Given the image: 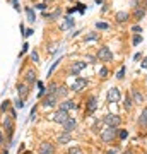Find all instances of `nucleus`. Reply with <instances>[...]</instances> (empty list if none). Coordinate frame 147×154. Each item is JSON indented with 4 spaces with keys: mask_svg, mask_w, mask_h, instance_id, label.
Returning <instances> with one entry per match:
<instances>
[{
    "mask_svg": "<svg viewBox=\"0 0 147 154\" xmlns=\"http://www.w3.org/2000/svg\"><path fill=\"white\" fill-rule=\"evenodd\" d=\"M106 99H108V103H116V101H120V91H118V87H111L110 91H108V94H106Z\"/></svg>",
    "mask_w": 147,
    "mask_h": 154,
    "instance_id": "423d86ee",
    "label": "nucleus"
},
{
    "mask_svg": "<svg viewBox=\"0 0 147 154\" xmlns=\"http://www.w3.org/2000/svg\"><path fill=\"white\" fill-rule=\"evenodd\" d=\"M98 38H99V34H98V33H89V34H86V36H84V39H86V41H96Z\"/></svg>",
    "mask_w": 147,
    "mask_h": 154,
    "instance_id": "b1692460",
    "label": "nucleus"
},
{
    "mask_svg": "<svg viewBox=\"0 0 147 154\" xmlns=\"http://www.w3.org/2000/svg\"><path fill=\"white\" fill-rule=\"evenodd\" d=\"M132 105H134L132 94H127V96H125V99H123V106H125V110H132Z\"/></svg>",
    "mask_w": 147,
    "mask_h": 154,
    "instance_id": "4be33fe9",
    "label": "nucleus"
},
{
    "mask_svg": "<svg viewBox=\"0 0 147 154\" xmlns=\"http://www.w3.org/2000/svg\"><path fill=\"white\" fill-rule=\"evenodd\" d=\"M139 125H140L142 129L147 127V108L142 110V113H140V117H139Z\"/></svg>",
    "mask_w": 147,
    "mask_h": 154,
    "instance_id": "a211bd4d",
    "label": "nucleus"
},
{
    "mask_svg": "<svg viewBox=\"0 0 147 154\" xmlns=\"http://www.w3.org/2000/svg\"><path fill=\"white\" fill-rule=\"evenodd\" d=\"M116 77H118V79H123V77H125V67H122V69L118 70V74H116Z\"/></svg>",
    "mask_w": 147,
    "mask_h": 154,
    "instance_id": "2f4dec72",
    "label": "nucleus"
},
{
    "mask_svg": "<svg viewBox=\"0 0 147 154\" xmlns=\"http://www.w3.org/2000/svg\"><path fill=\"white\" fill-rule=\"evenodd\" d=\"M132 99H134V103L142 105V101H144V94H142L139 89H134V91H132Z\"/></svg>",
    "mask_w": 147,
    "mask_h": 154,
    "instance_id": "2eb2a0df",
    "label": "nucleus"
},
{
    "mask_svg": "<svg viewBox=\"0 0 147 154\" xmlns=\"http://www.w3.org/2000/svg\"><path fill=\"white\" fill-rule=\"evenodd\" d=\"M86 60H87L89 63H96V62H98V57H92V55H87V57H86Z\"/></svg>",
    "mask_w": 147,
    "mask_h": 154,
    "instance_id": "7c9ffc66",
    "label": "nucleus"
},
{
    "mask_svg": "<svg viewBox=\"0 0 147 154\" xmlns=\"http://www.w3.org/2000/svg\"><path fill=\"white\" fill-rule=\"evenodd\" d=\"M53 151H55V147H53V144H50V142H43V144L39 146V149H38L39 154H53Z\"/></svg>",
    "mask_w": 147,
    "mask_h": 154,
    "instance_id": "9d476101",
    "label": "nucleus"
},
{
    "mask_svg": "<svg viewBox=\"0 0 147 154\" xmlns=\"http://www.w3.org/2000/svg\"><path fill=\"white\" fill-rule=\"evenodd\" d=\"M127 135H128V132H127V130H120V132H118V137H120L122 141H123V139H127Z\"/></svg>",
    "mask_w": 147,
    "mask_h": 154,
    "instance_id": "72a5a7b5",
    "label": "nucleus"
},
{
    "mask_svg": "<svg viewBox=\"0 0 147 154\" xmlns=\"http://www.w3.org/2000/svg\"><path fill=\"white\" fill-rule=\"evenodd\" d=\"M70 141H72L70 132H63L62 135H58V144H67V142H70Z\"/></svg>",
    "mask_w": 147,
    "mask_h": 154,
    "instance_id": "6ab92c4d",
    "label": "nucleus"
},
{
    "mask_svg": "<svg viewBox=\"0 0 147 154\" xmlns=\"http://www.w3.org/2000/svg\"><path fill=\"white\" fill-rule=\"evenodd\" d=\"M12 5H14V9H15V10H19V9H21V7H19V2H17V0H12Z\"/></svg>",
    "mask_w": 147,
    "mask_h": 154,
    "instance_id": "58836bf2",
    "label": "nucleus"
},
{
    "mask_svg": "<svg viewBox=\"0 0 147 154\" xmlns=\"http://www.w3.org/2000/svg\"><path fill=\"white\" fill-rule=\"evenodd\" d=\"M12 120H14V118H12L10 115L3 118V127L7 129V132H9V134H12V129H14V122H12Z\"/></svg>",
    "mask_w": 147,
    "mask_h": 154,
    "instance_id": "dca6fc26",
    "label": "nucleus"
},
{
    "mask_svg": "<svg viewBox=\"0 0 147 154\" xmlns=\"http://www.w3.org/2000/svg\"><path fill=\"white\" fill-rule=\"evenodd\" d=\"M29 84L27 82H21V84H17V93H19V96L24 99L27 94H29V87H27Z\"/></svg>",
    "mask_w": 147,
    "mask_h": 154,
    "instance_id": "f8f14e48",
    "label": "nucleus"
},
{
    "mask_svg": "<svg viewBox=\"0 0 147 154\" xmlns=\"http://www.w3.org/2000/svg\"><path fill=\"white\" fill-rule=\"evenodd\" d=\"M15 106H17L19 110L24 106V101H22V98H17V99H15Z\"/></svg>",
    "mask_w": 147,
    "mask_h": 154,
    "instance_id": "473e14b6",
    "label": "nucleus"
},
{
    "mask_svg": "<svg viewBox=\"0 0 147 154\" xmlns=\"http://www.w3.org/2000/svg\"><path fill=\"white\" fill-rule=\"evenodd\" d=\"M142 69H144V70H147V58H144V60H142Z\"/></svg>",
    "mask_w": 147,
    "mask_h": 154,
    "instance_id": "a19ab883",
    "label": "nucleus"
},
{
    "mask_svg": "<svg viewBox=\"0 0 147 154\" xmlns=\"http://www.w3.org/2000/svg\"><path fill=\"white\" fill-rule=\"evenodd\" d=\"M3 142V137H2V132H0V144Z\"/></svg>",
    "mask_w": 147,
    "mask_h": 154,
    "instance_id": "c03bdc74",
    "label": "nucleus"
},
{
    "mask_svg": "<svg viewBox=\"0 0 147 154\" xmlns=\"http://www.w3.org/2000/svg\"><path fill=\"white\" fill-rule=\"evenodd\" d=\"M74 26V19L72 17H65V24L62 26V29H67V27H72Z\"/></svg>",
    "mask_w": 147,
    "mask_h": 154,
    "instance_id": "393cba45",
    "label": "nucleus"
},
{
    "mask_svg": "<svg viewBox=\"0 0 147 154\" xmlns=\"http://www.w3.org/2000/svg\"><path fill=\"white\" fill-rule=\"evenodd\" d=\"M98 60H103V62H111L113 60V53L108 46H101L98 50Z\"/></svg>",
    "mask_w": 147,
    "mask_h": 154,
    "instance_id": "f03ea898",
    "label": "nucleus"
},
{
    "mask_svg": "<svg viewBox=\"0 0 147 154\" xmlns=\"http://www.w3.org/2000/svg\"><path fill=\"white\" fill-rule=\"evenodd\" d=\"M62 127H63V132H72L75 127H77V122H75V118H72V117H69L63 123H62Z\"/></svg>",
    "mask_w": 147,
    "mask_h": 154,
    "instance_id": "1a4fd4ad",
    "label": "nucleus"
},
{
    "mask_svg": "<svg viewBox=\"0 0 147 154\" xmlns=\"http://www.w3.org/2000/svg\"><path fill=\"white\" fill-rule=\"evenodd\" d=\"M140 43H142V36H140V34H134V38H132V45L137 46V45H140Z\"/></svg>",
    "mask_w": 147,
    "mask_h": 154,
    "instance_id": "a878e982",
    "label": "nucleus"
},
{
    "mask_svg": "<svg viewBox=\"0 0 147 154\" xmlns=\"http://www.w3.org/2000/svg\"><path fill=\"white\" fill-rule=\"evenodd\" d=\"M128 17H130L128 12H116V15H115V19H116L118 22H127Z\"/></svg>",
    "mask_w": 147,
    "mask_h": 154,
    "instance_id": "aec40b11",
    "label": "nucleus"
},
{
    "mask_svg": "<svg viewBox=\"0 0 147 154\" xmlns=\"http://www.w3.org/2000/svg\"><path fill=\"white\" fill-rule=\"evenodd\" d=\"M96 27H98V29H108L110 26H108L106 22H96Z\"/></svg>",
    "mask_w": 147,
    "mask_h": 154,
    "instance_id": "c85d7f7f",
    "label": "nucleus"
},
{
    "mask_svg": "<svg viewBox=\"0 0 147 154\" xmlns=\"http://www.w3.org/2000/svg\"><path fill=\"white\" fill-rule=\"evenodd\" d=\"M57 91H58V84L57 82H50L48 87H46V94H57Z\"/></svg>",
    "mask_w": 147,
    "mask_h": 154,
    "instance_id": "412c9836",
    "label": "nucleus"
},
{
    "mask_svg": "<svg viewBox=\"0 0 147 154\" xmlns=\"http://www.w3.org/2000/svg\"><path fill=\"white\" fill-rule=\"evenodd\" d=\"M69 154H82V153H80V149H79V147H75V149H70Z\"/></svg>",
    "mask_w": 147,
    "mask_h": 154,
    "instance_id": "4c0bfd02",
    "label": "nucleus"
},
{
    "mask_svg": "<svg viewBox=\"0 0 147 154\" xmlns=\"http://www.w3.org/2000/svg\"><path fill=\"white\" fill-rule=\"evenodd\" d=\"M24 81L31 86V84H34L36 82V72L33 70V69H27L26 70V74H24Z\"/></svg>",
    "mask_w": 147,
    "mask_h": 154,
    "instance_id": "9b49d317",
    "label": "nucleus"
},
{
    "mask_svg": "<svg viewBox=\"0 0 147 154\" xmlns=\"http://www.w3.org/2000/svg\"><path fill=\"white\" fill-rule=\"evenodd\" d=\"M3 154H9V153H7V151H5V153H3Z\"/></svg>",
    "mask_w": 147,
    "mask_h": 154,
    "instance_id": "de8ad7c7",
    "label": "nucleus"
},
{
    "mask_svg": "<svg viewBox=\"0 0 147 154\" xmlns=\"http://www.w3.org/2000/svg\"><path fill=\"white\" fill-rule=\"evenodd\" d=\"M36 7H38V9H39V10H45V9H46V3H38V5H36Z\"/></svg>",
    "mask_w": 147,
    "mask_h": 154,
    "instance_id": "ea45409f",
    "label": "nucleus"
},
{
    "mask_svg": "<svg viewBox=\"0 0 147 154\" xmlns=\"http://www.w3.org/2000/svg\"><path fill=\"white\" fill-rule=\"evenodd\" d=\"M123 154H132V151H125Z\"/></svg>",
    "mask_w": 147,
    "mask_h": 154,
    "instance_id": "49530a36",
    "label": "nucleus"
},
{
    "mask_svg": "<svg viewBox=\"0 0 147 154\" xmlns=\"http://www.w3.org/2000/svg\"><path fill=\"white\" fill-rule=\"evenodd\" d=\"M99 77H103V79L108 77V69H106V67H101V69H99Z\"/></svg>",
    "mask_w": 147,
    "mask_h": 154,
    "instance_id": "cd10ccee",
    "label": "nucleus"
},
{
    "mask_svg": "<svg viewBox=\"0 0 147 154\" xmlns=\"http://www.w3.org/2000/svg\"><path fill=\"white\" fill-rule=\"evenodd\" d=\"M0 110H2V111H7V110H9V103H7V101H5V103H2Z\"/></svg>",
    "mask_w": 147,
    "mask_h": 154,
    "instance_id": "e433bc0d",
    "label": "nucleus"
},
{
    "mask_svg": "<svg viewBox=\"0 0 147 154\" xmlns=\"http://www.w3.org/2000/svg\"><path fill=\"white\" fill-rule=\"evenodd\" d=\"M75 108H77V105H75L74 101H70V99H67V101H62V103H60V110L70 111V110H75Z\"/></svg>",
    "mask_w": 147,
    "mask_h": 154,
    "instance_id": "4468645a",
    "label": "nucleus"
},
{
    "mask_svg": "<svg viewBox=\"0 0 147 154\" xmlns=\"http://www.w3.org/2000/svg\"><path fill=\"white\" fill-rule=\"evenodd\" d=\"M58 98H60L58 94H46V96L41 99V106H43V108H51V106L57 105Z\"/></svg>",
    "mask_w": 147,
    "mask_h": 154,
    "instance_id": "7ed1b4c3",
    "label": "nucleus"
},
{
    "mask_svg": "<svg viewBox=\"0 0 147 154\" xmlns=\"http://www.w3.org/2000/svg\"><path fill=\"white\" fill-rule=\"evenodd\" d=\"M86 86H87V79H84V77H77V79L74 81V84H72V89L79 93V91H82Z\"/></svg>",
    "mask_w": 147,
    "mask_h": 154,
    "instance_id": "0eeeda50",
    "label": "nucleus"
},
{
    "mask_svg": "<svg viewBox=\"0 0 147 154\" xmlns=\"http://www.w3.org/2000/svg\"><path fill=\"white\" fill-rule=\"evenodd\" d=\"M144 15H146V9H144V7H135V10H134V17H135V21H142Z\"/></svg>",
    "mask_w": 147,
    "mask_h": 154,
    "instance_id": "f3484780",
    "label": "nucleus"
},
{
    "mask_svg": "<svg viewBox=\"0 0 147 154\" xmlns=\"http://www.w3.org/2000/svg\"><path fill=\"white\" fill-rule=\"evenodd\" d=\"M33 34V29H27V31H24V36H31Z\"/></svg>",
    "mask_w": 147,
    "mask_h": 154,
    "instance_id": "79ce46f5",
    "label": "nucleus"
},
{
    "mask_svg": "<svg viewBox=\"0 0 147 154\" xmlns=\"http://www.w3.org/2000/svg\"><path fill=\"white\" fill-rule=\"evenodd\" d=\"M115 135H116V127H108V129L101 134V141L106 142V144H110V142H113Z\"/></svg>",
    "mask_w": 147,
    "mask_h": 154,
    "instance_id": "20e7f679",
    "label": "nucleus"
},
{
    "mask_svg": "<svg viewBox=\"0 0 147 154\" xmlns=\"http://www.w3.org/2000/svg\"><path fill=\"white\" fill-rule=\"evenodd\" d=\"M86 65H87V62H75V63H72L70 72H72V74H79L82 69H86Z\"/></svg>",
    "mask_w": 147,
    "mask_h": 154,
    "instance_id": "ddd939ff",
    "label": "nucleus"
},
{
    "mask_svg": "<svg viewBox=\"0 0 147 154\" xmlns=\"http://www.w3.org/2000/svg\"><path fill=\"white\" fill-rule=\"evenodd\" d=\"M96 108H98V98L92 96V98H89L87 103H86V113H94Z\"/></svg>",
    "mask_w": 147,
    "mask_h": 154,
    "instance_id": "6e6552de",
    "label": "nucleus"
},
{
    "mask_svg": "<svg viewBox=\"0 0 147 154\" xmlns=\"http://www.w3.org/2000/svg\"><path fill=\"white\" fill-rule=\"evenodd\" d=\"M26 15H27V21L29 22H34L36 21V14H34V10L31 7H26Z\"/></svg>",
    "mask_w": 147,
    "mask_h": 154,
    "instance_id": "5701e85b",
    "label": "nucleus"
},
{
    "mask_svg": "<svg viewBox=\"0 0 147 154\" xmlns=\"http://www.w3.org/2000/svg\"><path fill=\"white\" fill-rule=\"evenodd\" d=\"M50 118H51L53 122H57V123H63V122L69 118V111H65V110H58V111L51 113Z\"/></svg>",
    "mask_w": 147,
    "mask_h": 154,
    "instance_id": "39448f33",
    "label": "nucleus"
},
{
    "mask_svg": "<svg viewBox=\"0 0 147 154\" xmlns=\"http://www.w3.org/2000/svg\"><path fill=\"white\" fill-rule=\"evenodd\" d=\"M31 60H33L34 63H38V62H39V57H38V51H33V53H31Z\"/></svg>",
    "mask_w": 147,
    "mask_h": 154,
    "instance_id": "c756f323",
    "label": "nucleus"
},
{
    "mask_svg": "<svg viewBox=\"0 0 147 154\" xmlns=\"http://www.w3.org/2000/svg\"><path fill=\"white\" fill-rule=\"evenodd\" d=\"M132 31H134L135 34H140V31H142V27H140V26H132Z\"/></svg>",
    "mask_w": 147,
    "mask_h": 154,
    "instance_id": "c9c22d12",
    "label": "nucleus"
},
{
    "mask_svg": "<svg viewBox=\"0 0 147 154\" xmlns=\"http://www.w3.org/2000/svg\"><path fill=\"white\" fill-rule=\"evenodd\" d=\"M27 46H29V45H27V43H24V46H22V53H24V51H27Z\"/></svg>",
    "mask_w": 147,
    "mask_h": 154,
    "instance_id": "37998d69",
    "label": "nucleus"
},
{
    "mask_svg": "<svg viewBox=\"0 0 147 154\" xmlns=\"http://www.w3.org/2000/svg\"><path fill=\"white\" fill-rule=\"evenodd\" d=\"M108 154H116L115 151H108Z\"/></svg>",
    "mask_w": 147,
    "mask_h": 154,
    "instance_id": "a18cd8bd",
    "label": "nucleus"
},
{
    "mask_svg": "<svg viewBox=\"0 0 147 154\" xmlns=\"http://www.w3.org/2000/svg\"><path fill=\"white\" fill-rule=\"evenodd\" d=\"M58 62H60V60H57V62H55V63H53V65H51V67H50V72H48V74H46V75H51V74H53V70H55V69H57V65H58Z\"/></svg>",
    "mask_w": 147,
    "mask_h": 154,
    "instance_id": "f704fd0d",
    "label": "nucleus"
},
{
    "mask_svg": "<svg viewBox=\"0 0 147 154\" xmlns=\"http://www.w3.org/2000/svg\"><path fill=\"white\" fill-rule=\"evenodd\" d=\"M103 123H104V125H108V127H118V125L122 123V118H120L118 115L108 113V115H104V118H103Z\"/></svg>",
    "mask_w": 147,
    "mask_h": 154,
    "instance_id": "f257e3e1",
    "label": "nucleus"
},
{
    "mask_svg": "<svg viewBox=\"0 0 147 154\" xmlns=\"http://www.w3.org/2000/svg\"><path fill=\"white\" fill-rule=\"evenodd\" d=\"M57 94H58V96H67V94H69V89H67L65 86H60L58 91H57Z\"/></svg>",
    "mask_w": 147,
    "mask_h": 154,
    "instance_id": "bb28decb",
    "label": "nucleus"
}]
</instances>
